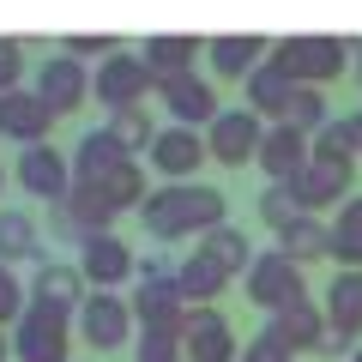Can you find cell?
I'll use <instances>...</instances> for the list:
<instances>
[{
  "label": "cell",
  "mask_w": 362,
  "mask_h": 362,
  "mask_svg": "<svg viewBox=\"0 0 362 362\" xmlns=\"http://www.w3.org/2000/svg\"><path fill=\"white\" fill-rule=\"evenodd\" d=\"M139 223L151 242H181V235H211L218 223H230V199L206 181H163L157 194H145Z\"/></svg>",
  "instance_id": "cell-1"
},
{
  "label": "cell",
  "mask_w": 362,
  "mask_h": 362,
  "mask_svg": "<svg viewBox=\"0 0 362 362\" xmlns=\"http://www.w3.org/2000/svg\"><path fill=\"white\" fill-rule=\"evenodd\" d=\"M242 290H247V302L266 308V314H284V308H296V302H308V278H302V266L284 247H254V266L242 272Z\"/></svg>",
  "instance_id": "cell-2"
},
{
  "label": "cell",
  "mask_w": 362,
  "mask_h": 362,
  "mask_svg": "<svg viewBox=\"0 0 362 362\" xmlns=\"http://www.w3.org/2000/svg\"><path fill=\"white\" fill-rule=\"evenodd\" d=\"M266 61L296 85H326L350 66V42L344 37H278Z\"/></svg>",
  "instance_id": "cell-3"
},
{
  "label": "cell",
  "mask_w": 362,
  "mask_h": 362,
  "mask_svg": "<svg viewBox=\"0 0 362 362\" xmlns=\"http://www.w3.org/2000/svg\"><path fill=\"white\" fill-rule=\"evenodd\" d=\"M13 356L18 362H73V314L30 302L13 326Z\"/></svg>",
  "instance_id": "cell-4"
},
{
  "label": "cell",
  "mask_w": 362,
  "mask_h": 362,
  "mask_svg": "<svg viewBox=\"0 0 362 362\" xmlns=\"http://www.w3.org/2000/svg\"><path fill=\"white\" fill-rule=\"evenodd\" d=\"M157 90L151 66H145L139 49H121L109 54V61H97V73H90V97L115 115V109H145V97Z\"/></svg>",
  "instance_id": "cell-5"
},
{
  "label": "cell",
  "mask_w": 362,
  "mask_h": 362,
  "mask_svg": "<svg viewBox=\"0 0 362 362\" xmlns=\"http://www.w3.org/2000/svg\"><path fill=\"white\" fill-rule=\"evenodd\" d=\"M78 344L85 350H127L133 344V302L121 296V290H90L85 302H78Z\"/></svg>",
  "instance_id": "cell-6"
},
{
  "label": "cell",
  "mask_w": 362,
  "mask_h": 362,
  "mask_svg": "<svg viewBox=\"0 0 362 362\" xmlns=\"http://www.w3.org/2000/svg\"><path fill=\"white\" fill-rule=\"evenodd\" d=\"M13 181L25 187L30 199H42V206H66V194H73V151H61V145H25V151L13 157Z\"/></svg>",
  "instance_id": "cell-7"
},
{
  "label": "cell",
  "mask_w": 362,
  "mask_h": 362,
  "mask_svg": "<svg viewBox=\"0 0 362 362\" xmlns=\"http://www.w3.org/2000/svg\"><path fill=\"white\" fill-rule=\"evenodd\" d=\"M157 109H163L175 127L206 133L223 103H218V85H211L206 73H175V78H157Z\"/></svg>",
  "instance_id": "cell-8"
},
{
  "label": "cell",
  "mask_w": 362,
  "mask_h": 362,
  "mask_svg": "<svg viewBox=\"0 0 362 362\" xmlns=\"http://www.w3.org/2000/svg\"><path fill=\"white\" fill-rule=\"evenodd\" d=\"M259 139H266V121L254 109H218V121L206 127V157H218L223 169H242L259 157Z\"/></svg>",
  "instance_id": "cell-9"
},
{
  "label": "cell",
  "mask_w": 362,
  "mask_h": 362,
  "mask_svg": "<svg viewBox=\"0 0 362 362\" xmlns=\"http://www.w3.org/2000/svg\"><path fill=\"white\" fill-rule=\"evenodd\" d=\"M350 181H356V163H350V157H308L302 175L290 181V194H296L302 211L320 218L326 206H344V199H350Z\"/></svg>",
  "instance_id": "cell-10"
},
{
  "label": "cell",
  "mask_w": 362,
  "mask_h": 362,
  "mask_svg": "<svg viewBox=\"0 0 362 362\" xmlns=\"http://www.w3.org/2000/svg\"><path fill=\"white\" fill-rule=\"evenodd\" d=\"M78 272H85L90 290H121L133 272H139V254H133L115 230H97V235L78 242Z\"/></svg>",
  "instance_id": "cell-11"
},
{
  "label": "cell",
  "mask_w": 362,
  "mask_h": 362,
  "mask_svg": "<svg viewBox=\"0 0 362 362\" xmlns=\"http://www.w3.org/2000/svg\"><path fill=\"white\" fill-rule=\"evenodd\" d=\"M37 97L54 109V115H78V109L90 103V73H85V61H73L66 49H54L49 61L37 66Z\"/></svg>",
  "instance_id": "cell-12"
},
{
  "label": "cell",
  "mask_w": 362,
  "mask_h": 362,
  "mask_svg": "<svg viewBox=\"0 0 362 362\" xmlns=\"http://www.w3.org/2000/svg\"><path fill=\"white\" fill-rule=\"evenodd\" d=\"M181 356L187 362H235L242 356L235 326L218 308H187V320H181Z\"/></svg>",
  "instance_id": "cell-13"
},
{
  "label": "cell",
  "mask_w": 362,
  "mask_h": 362,
  "mask_svg": "<svg viewBox=\"0 0 362 362\" xmlns=\"http://www.w3.org/2000/svg\"><path fill=\"white\" fill-rule=\"evenodd\" d=\"M308 157H314V139L302 127H290V121H266V139H259V157H254L266 181H284V187H290Z\"/></svg>",
  "instance_id": "cell-14"
},
{
  "label": "cell",
  "mask_w": 362,
  "mask_h": 362,
  "mask_svg": "<svg viewBox=\"0 0 362 362\" xmlns=\"http://www.w3.org/2000/svg\"><path fill=\"white\" fill-rule=\"evenodd\" d=\"M145 157H151V169H157L163 181H194V169L206 163V133H194V127H175V121H163Z\"/></svg>",
  "instance_id": "cell-15"
},
{
  "label": "cell",
  "mask_w": 362,
  "mask_h": 362,
  "mask_svg": "<svg viewBox=\"0 0 362 362\" xmlns=\"http://www.w3.org/2000/svg\"><path fill=\"white\" fill-rule=\"evenodd\" d=\"M54 121H61V115H54V109L42 103L37 90H25V85L0 97V139H13L18 151H25V145H42Z\"/></svg>",
  "instance_id": "cell-16"
},
{
  "label": "cell",
  "mask_w": 362,
  "mask_h": 362,
  "mask_svg": "<svg viewBox=\"0 0 362 362\" xmlns=\"http://www.w3.org/2000/svg\"><path fill=\"white\" fill-rule=\"evenodd\" d=\"M127 302L139 332H181V320H187V296L175 290V278H145V284H133Z\"/></svg>",
  "instance_id": "cell-17"
},
{
  "label": "cell",
  "mask_w": 362,
  "mask_h": 362,
  "mask_svg": "<svg viewBox=\"0 0 362 362\" xmlns=\"http://www.w3.org/2000/svg\"><path fill=\"white\" fill-rule=\"evenodd\" d=\"M85 296H90V284H85V272H78V259H42V266L30 272V302H49V308L78 314Z\"/></svg>",
  "instance_id": "cell-18"
},
{
  "label": "cell",
  "mask_w": 362,
  "mask_h": 362,
  "mask_svg": "<svg viewBox=\"0 0 362 362\" xmlns=\"http://www.w3.org/2000/svg\"><path fill=\"white\" fill-rule=\"evenodd\" d=\"M175 290L187 296V308H211V302L230 290V272H223L211 254H199V247H194V254L175 266Z\"/></svg>",
  "instance_id": "cell-19"
},
{
  "label": "cell",
  "mask_w": 362,
  "mask_h": 362,
  "mask_svg": "<svg viewBox=\"0 0 362 362\" xmlns=\"http://www.w3.org/2000/svg\"><path fill=\"white\" fill-rule=\"evenodd\" d=\"M0 259H6V266H18V259L42 266V259H54L49 247H42V230H37V218H30V211L0 206Z\"/></svg>",
  "instance_id": "cell-20"
},
{
  "label": "cell",
  "mask_w": 362,
  "mask_h": 362,
  "mask_svg": "<svg viewBox=\"0 0 362 362\" xmlns=\"http://www.w3.org/2000/svg\"><path fill=\"white\" fill-rule=\"evenodd\" d=\"M266 54H272V42H266V37H242V30H235V37H211V42H206V61H211V73H218V78H247Z\"/></svg>",
  "instance_id": "cell-21"
},
{
  "label": "cell",
  "mask_w": 362,
  "mask_h": 362,
  "mask_svg": "<svg viewBox=\"0 0 362 362\" xmlns=\"http://www.w3.org/2000/svg\"><path fill=\"white\" fill-rule=\"evenodd\" d=\"M326 326L362 338V272L356 266H338L332 272V284H326Z\"/></svg>",
  "instance_id": "cell-22"
},
{
  "label": "cell",
  "mask_w": 362,
  "mask_h": 362,
  "mask_svg": "<svg viewBox=\"0 0 362 362\" xmlns=\"http://www.w3.org/2000/svg\"><path fill=\"white\" fill-rule=\"evenodd\" d=\"M247 85V109H254L259 121H284V109H290V97H296V78H284L272 61H259L254 73L242 78Z\"/></svg>",
  "instance_id": "cell-23"
},
{
  "label": "cell",
  "mask_w": 362,
  "mask_h": 362,
  "mask_svg": "<svg viewBox=\"0 0 362 362\" xmlns=\"http://www.w3.org/2000/svg\"><path fill=\"white\" fill-rule=\"evenodd\" d=\"M266 332H272V338H284L290 356H296V350H320V338H326V308H314V302H296V308L272 314Z\"/></svg>",
  "instance_id": "cell-24"
},
{
  "label": "cell",
  "mask_w": 362,
  "mask_h": 362,
  "mask_svg": "<svg viewBox=\"0 0 362 362\" xmlns=\"http://www.w3.org/2000/svg\"><path fill=\"white\" fill-rule=\"evenodd\" d=\"M121 163H127V151L109 139V127L78 133V145H73V181H103V175H115Z\"/></svg>",
  "instance_id": "cell-25"
},
{
  "label": "cell",
  "mask_w": 362,
  "mask_h": 362,
  "mask_svg": "<svg viewBox=\"0 0 362 362\" xmlns=\"http://www.w3.org/2000/svg\"><path fill=\"white\" fill-rule=\"evenodd\" d=\"M139 54H145V66H151V78H175V73H194V61L206 54V42L199 37H151Z\"/></svg>",
  "instance_id": "cell-26"
},
{
  "label": "cell",
  "mask_w": 362,
  "mask_h": 362,
  "mask_svg": "<svg viewBox=\"0 0 362 362\" xmlns=\"http://www.w3.org/2000/svg\"><path fill=\"white\" fill-rule=\"evenodd\" d=\"M278 247H284L296 266H308V259H332V223L314 218V211H302V218L278 235Z\"/></svg>",
  "instance_id": "cell-27"
},
{
  "label": "cell",
  "mask_w": 362,
  "mask_h": 362,
  "mask_svg": "<svg viewBox=\"0 0 362 362\" xmlns=\"http://www.w3.org/2000/svg\"><path fill=\"white\" fill-rule=\"evenodd\" d=\"M332 259L362 272V194H350L332 218Z\"/></svg>",
  "instance_id": "cell-28"
},
{
  "label": "cell",
  "mask_w": 362,
  "mask_h": 362,
  "mask_svg": "<svg viewBox=\"0 0 362 362\" xmlns=\"http://www.w3.org/2000/svg\"><path fill=\"white\" fill-rule=\"evenodd\" d=\"M103 127H109V139H115L127 157H145V151H151V139H157L151 109H115V115H109Z\"/></svg>",
  "instance_id": "cell-29"
},
{
  "label": "cell",
  "mask_w": 362,
  "mask_h": 362,
  "mask_svg": "<svg viewBox=\"0 0 362 362\" xmlns=\"http://www.w3.org/2000/svg\"><path fill=\"white\" fill-rule=\"evenodd\" d=\"M199 254H211V259H218L223 272H230V278H235V272H247V266H254V242H247V235L235 230V223H218L211 235H199Z\"/></svg>",
  "instance_id": "cell-30"
},
{
  "label": "cell",
  "mask_w": 362,
  "mask_h": 362,
  "mask_svg": "<svg viewBox=\"0 0 362 362\" xmlns=\"http://www.w3.org/2000/svg\"><path fill=\"white\" fill-rule=\"evenodd\" d=\"M85 187L109 194V206H115V211H139V206H145V169H139V157H127V163H121L115 175H103V181H85Z\"/></svg>",
  "instance_id": "cell-31"
},
{
  "label": "cell",
  "mask_w": 362,
  "mask_h": 362,
  "mask_svg": "<svg viewBox=\"0 0 362 362\" xmlns=\"http://www.w3.org/2000/svg\"><path fill=\"white\" fill-rule=\"evenodd\" d=\"M284 121H290V127H302V133L314 139V133H320L326 121H332V115H326V97H320V85H296V97H290Z\"/></svg>",
  "instance_id": "cell-32"
},
{
  "label": "cell",
  "mask_w": 362,
  "mask_h": 362,
  "mask_svg": "<svg viewBox=\"0 0 362 362\" xmlns=\"http://www.w3.org/2000/svg\"><path fill=\"white\" fill-rule=\"evenodd\" d=\"M302 218V206H296V194H290L284 181H266V194H259V223H266V230H278L284 235L290 223Z\"/></svg>",
  "instance_id": "cell-33"
},
{
  "label": "cell",
  "mask_w": 362,
  "mask_h": 362,
  "mask_svg": "<svg viewBox=\"0 0 362 362\" xmlns=\"http://www.w3.org/2000/svg\"><path fill=\"white\" fill-rule=\"evenodd\" d=\"M314 157H350V163H356V133H350V115L326 121V127L314 133Z\"/></svg>",
  "instance_id": "cell-34"
},
{
  "label": "cell",
  "mask_w": 362,
  "mask_h": 362,
  "mask_svg": "<svg viewBox=\"0 0 362 362\" xmlns=\"http://www.w3.org/2000/svg\"><path fill=\"white\" fill-rule=\"evenodd\" d=\"M25 308H30V284H18V272L0 259V326H18Z\"/></svg>",
  "instance_id": "cell-35"
},
{
  "label": "cell",
  "mask_w": 362,
  "mask_h": 362,
  "mask_svg": "<svg viewBox=\"0 0 362 362\" xmlns=\"http://www.w3.org/2000/svg\"><path fill=\"white\" fill-rule=\"evenodd\" d=\"M133 362H187L181 356V332H139Z\"/></svg>",
  "instance_id": "cell-36"
},
{
  "label": "cell",
  "mask_w": 362,
  "mask_h": 362,
  "mask_svg": "<svg viewBox=\"0 0 362 362\" xmlns=\"http://www.w3.org/2000/svg\"><path fill=\"white\" fill-rule=\"evenodd\" d=\"M18 78H25V42H18V37H0V97L18 90Z\"/></svg>",
  "instance_id": "cell-37"
},
{
  "label": "cell",
  "mask_w": 362,
  "mask_h": 362,
  "mask_svg": "<svg viewBox=\"0 0 362 362\" xmlns=\"http://www.w3.org/2000/svg\"><path fill=\"white\" fill-rule=\"evenodd\" d=\"M61 49L73 54V61H109V54H121V42L115 37H66Z\"/></svg>",
  "instance_id": "cell-38"
},
{
  "label": "cell",
  "mask_w": 362,
  "mask_h": 362,
  "mask_svg": "<svg viewBox=\"0 0 362 362\" xmlns=\"http://www.w3.org/2000/svg\"><path fill=\"white\" fill-rule=\"evenodd\" d=\"M235 362H296V356H290V350H284V338L259 332L254 344H242V356H235Z\"/></svg>",
  "instance_id": "cell-39"
},
{
  "label": "cell",
  "mask_w": 362,
  "mask_h": 362,
  "mask_svg": "<svg viewBox=\"0 0 362 362\" xmlns=\"http://www.w3.org/2000/svg\"><path fill=\"white\" fill-rule=\"evenodd\" d=\"M145 278H175V266H169L163 254H139V272H133V284H145Z\"/></svg>",
  "instance_id": "cell-40"
},
{
  "label": "cell",
  "mask_w": 362,
  "mask_h": 362,
  "mask_svg": "<svg viewBox=\"0 0 362 362\" xmlns=\"http://www.w3.org/2000/svg\"><path fill=\"white\" fill-rule=\"evenodd\" d=\"M362 338H350V332H338V326H326V338H320V356H350Z\"/></svg>",
  "instance_id": "cell-41"
},
{
  "label": "cell",
  "mask_w": 362,
  "mask_h": 362,
  "mask_svg": "<svg viewBox=\"0 0 362 362\" xmlns=\"http://www.w3.org/2000/svg\"><path fill=\"white\" fill-rule=\"evenodd\" d=\"M350 133H356V151H362V109H350Z\"/></svg>",
  "instance_id": "cell-42"
},
{
  "label": "cell",
  "mask_w": 362,
  "mask_h": 362,
  "mask_svg": "<svg viewBox=\"0 0 362 362\" xmlns=\"http://www.w3.org/2000/svg\"><path fill=\"white\" fill-rule=\"evenodd\" d=\"M6 356H13V338H6V326H0V362H6Z\"/></svg>",
  "instance_id": "cell-43"
},
{
  "label": "cell",
  "mask_w": 362,
  "mask_h": 362,
  "mask_svg": "<svg viewBox=\"0 0 362 362\" xmlns=\"http://www.w3.org/2000/svg\"><path fill=\"white\" fill-rule=\"evenodd\" d=\"M350 49H356V85H362V37H356V42H350Z\"/></svg>",
  "instance_id": "cell-44"
},
{
  "label": "cell",
  "mask_w": 362,
  "mask_h": 362,
  "mask_svg": "<svg viewBox=\"0 0 362 362\" xmlns=\"http://www.w3.org/2000/svg\"><path fill=\"white\" fill-rule=\"evenodd\" d=\"M0 194H6V163H0Z\"/></svg>",
  "instance_id": "cell-45"
},
{
  "label": "cell",
  "mask_w": 362,
  "mask_h": 362,
  "mask_svg": "<svg viewBox=\"0 0 362 362\" xmlns=\"http://www.w3.org/2000/svg\"><path fill=\"white\" fill-rule=\"evenodd\" d=\"M350 362H362V344H356V350H350Z\"/></svg>",
  "instance_id": "cell-46"
}]
</instances>
